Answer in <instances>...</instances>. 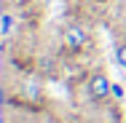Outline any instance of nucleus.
Wrapping results in <instances>:
<instances>
[{
  "mask_svg": "<svg viewBox=\"0 0 126 123\" xmlns=\"http://www.w3.org/2000/svg\"><path fill=\"white\" fill-rule=\"evenodd\" d=\"M113 96H124V88H121L118 83H113Z\"/></svg>",
  "mask_w": 126,
  "mask_h": 123,
  "instance_id": "nucleus-4",
  "label": "nucleus"
},
{
  "mask_svg": "<svg viewBox=\"0 0 126 123\" xmlns=\"http://www.w3.org/2000/svg\"><path fill=\"white\" fill-rule=\"evenodd\" d=\"M62 40H64V48H67V51L78 54V51H80L86 43H89V32H86L83 27H78V24H70L67 29H64Z\"/></svg>",
  "mask_w": 126,
  "mask_h": 123,
  "instance_id": "nucleus-2",
  "label": "nucleus"
},
{
  "mask_svg": "<svg viewBox=\"0 0 126 123\" xmlns=\"http://www.w3.org/2000/svg\"><path fill=\"white\" fill-rule=\"evenodd\" d=\"M115 62L126 70V43H118V46H115Z\"/></svg>",
  "mask_w": 126,
  "mask_h": 123,
  "instance_id": "nucleus-3",
  "label": "nucleus"
},
{
  "mask_svg": "<svg viewBox=\"0 0 126 123\" xmlns=\"http://www.w3.org/2000/svg\"><path fill=\"white\" fill-rule=\"evenodd\" d=\"M86 91H89V99L94 102V104H105L107 96L113 94V83H110V78L97 70V72L89 75V80H86Z\"/></svg>",
  "mask_w": 126,
  "mask_h": 123,
  "instance_id": "nucleus-1",
  "label": "nucleus"
}]
</instances>
